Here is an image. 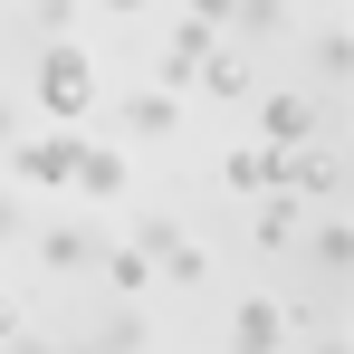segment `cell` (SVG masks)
Listing matches in <instances>:
<instances>
[{
    "label": "cell",
    "mask_w": 354,
    "mask_h": 354,
    "mask_svg": "<svg viewBox=\"0 0 354 354\" xmlns=\"http://www.w3.org/2000/svg\"><path fill=\"white\" fill-rule=\"evenodd\" d=\"M192 19H201V29H221V19H230V0H192Z\"/></svg>",
    "instance_id": "obj_17"
},
{
    "label": "cell",
    "mask_w": 354,
    "mask_h": 354,
    "mask_svg": "<svg viewBox=\"0 0 354 354\" xmlns=\"http://www.w3.org/2000/svg\"><path fill=\"white\" fill-rule=\"evenodd\" d=\"M201 86H211L221 106H239V96H259V58H249V48H211V58H201Z\"/></svg>",
    "instance_id": "obj_10"
},
{
    "label": "cell",
    "mask_w": 354,
    "mask_h": 354,
    "mask_svg": "<svg viewBox=\"0 0 354 354\" xmlns=\"http://www.w3.org/2000/svg\"><path fill=\"white\" fill-rule=\"evenodd\" d=\"M297 249L316 259V278H345V259H354V239H345V221H316V230H297Z\"/></svg>",
    "instance_id": "obj_11"
},
{
    "label": "cell",
    "mask_w": 354,
    "mask_h": 354,
    "mask_svg": "<svg viewBox=\"0 0 354 354\" xmlns=\"http://www.w3.org/2000/svg\"><path fill=\"white\" fill-rule=\"evenodd\" d=\"M39 106L77 134V115L96 106V58H86V48H67V39H48V48H39Z\"/></svg>",
    "instance_id": "obj_1"
},
{
    "label": "cell",
    "mask_w": 354,
    "mask_h": 354,
    "mask_svg": "<svg viewBox=\"0 0 354 354\" xmlns=\"http://www.w3.org/2000/svg\"><path fill=\"white\" fill-rule=\"evenodd\" d=\"M124 134H144V144L182 134V96H163V86H134V96H124Z\"/></svg>",
    "instance_id": "obj_6"
},
{
    "label": "cell",
    "mask_w": 354,
    "mask_h": 354,
    "mask_svg": "<svg viewBox=\"0 0 354 354\" xmlns=\"http://www.w3.org/2000/svg\"><path fill=\"white\" fill-rule=\"evenodd\" d=\"M259 134H268V153H297V144H316V96H306V86H278V96H259Z\"/></svg>",
    "instance_id": "obj_3"
},
{
    "label": "cell",
    "mask_w": 354,
    "mask_h": 354,
    "mask_svg": "<svg viewBox=\"0 0 354 354\" xmlns=\"http://www.w3.org/2000/svg\"><path fill=\"white\" fill-rule=\"evenodd\" d=\"M10 335H19V306H10V297H0V345H10Z\"/></svg>",
    "instance_id": "obj_19"
},
{
    "label": "cell",
    "mask_w": 354,
    "mask_h": 354,
    "mask_svg": "<svg viewBox=\"0 0 354 354\" xmlns=\"http://www.w3.org/2000/svg\"><path fill=\"white\" fill-rule=\"evenodd\" d=\"M297 230H306V211L268 192V211H259V239H268V249H297Z\"/></svg>",
    "instance_id": "obj_13"
},
{
    "label": "cell",
    "mask_w": 354,
    "mask_h": 354,
    "mask_svg": "<svg viewBox=\"0 0 354 354\" xmlns=\"http://www.w3.org/2000/svg\"><path fill=\"white\" fill-rule=\"evenodd\" d=\"M211 48H221V39H211L201 19H173V39H163V96H173L182 77H201V58H211Z\"/></svg>",
    "instance_id": "obj_8"
},
{
    "label": "cell",
    "mask_w": 354,
    "mask_h": 354,
    "mask_svg": "<svg viewBox=\"0 0 354 354\" xmlns=\"http://www.w3.org/2000/svg\"><path fill=\"white\" fill-rule=\"evenodd\" d=\"M335 192H345V163H335L326 144L278 153V201H297V211H306V201H335Z\"/></svg>",
    "instance_id": "obj_2"
},
{
    "label": "cell",
    "mask_w": 354,
    "mask_h": 354,
    "mask_svg": "<svg viewBox=\"0 0 354 354\" xmlns=\"http://www.w3.org/2000/svg\"><path fill=\"white\" fill-rule=\"evenodd\" d=\"M0 354H58V345H48V335H10Z\"/></svg>",
    "instance_id": "obj_18"
},
{
    "label": "cell",
    "mask_w": 354,
    "mask_h": 354,
    "mask_svg": "<svg viewBox=\"0 0 354 354\" xmlns=\"http://www.w3.org/2000/svg\"><path fill=\"white\" fill-rule=\"evenodd\" d=\"M230 19L249 39H278V29H288V0H230Z\"/></svg>",
    "instance_id": "obj_14"
},
{
    "label": "cell",
    "mask_w": 354,
    "mask_h": 354,
    "mask_svg": "<svg viewBox=\"0 0 354 354\" xmlns=\"http://www.w3.org/2000/svg\"><path fill=\"white\" fill-rule=\"evenodd\" d=\"M96 259H106V230H86V221H77V230H48V239H39V268H58V278L96 268Z\"/></svg>",
    "instance_id": "obj_9"
},
{
    "label": "cell",
    "mask_w": 354,
    "mask_h": 354,
    "mask_svg": "<svg viewBox=\"0 0 354 354\" xmlns=\"http://www.w3.org/2000/svg\"><path fill=\"white\" fill-rule=\"evenodd\" d=\"M10 230H19V201H10V192H0V239H10Z\"/></svg>",
    "instance_id": "obj_20"
},
{
    "label": "cell",
    "mask_w": 354,
    "mask_h": 354,
    "mask_svg": "<svg viewBox=\"0 0 354 354\" xmlns=\"http://www.w3.org/2000/svg\"><path fill=\"white\" fill-rule=\"evenodd\" d=\"M106 278H115L124 297H144L153 288V259H144V249H106Z\"/></svg>",
    "instance_id": "obj_16"
},
{
    "label": "cell",
    "mask_w": 354,
    "mask_h": 354,
    "mask_svg": "<svg viewBox=\"0 0 354 354\" xmlns=\"http://www.w3.org/2000/svg\"><path fill=\"white\" fill-rule=\"evenodd\" d=\"M221 182H230V192H278V153H268V144H239L230 163H221Z\"/></svg>",
    "instance_id": "obj_12"
},
{
    "label": "cell",
    "mask_w": 354,
    "mask_h": 354,
    "mask_svg": "<svg viewBox=\"0 0 354 354\" xmlns=\"http://www.w3.org/2000/svg\"><path fill=\"white\" fill-rule=\"evenodd\" d=\"M10 163H19L29 182H48V192H67V173H77V134H19Z\"/></svg>",
    "instance_id": "obj_4"
},
{
    "label": "cell",
    "mask_w": 354,
    "mask_h": 354,
    "mask_svg": "<svg viewBox=\"0 0 354 354\" xmlns=\"http://www.w3.org/2000/svg\"><path fill=\"white\" fill-rule=\"evenodd\" d=\"M106 10H144V0H106Z\"/></svg>",
    "instance_id": "obj_21"
},
{
    "label": "cell",
    "mask_w": 354,
    "mask_h": 354,
    "mask_svg": "<svg viewBox=\"0 0 354 354\" xmlns=\"http://www.w3.org/2000/svg\"><path fill=\"white\" fill-rule=\"evenodd\" d=\"M67 192L115 201V192H124V153H115V144H77V173H67Z\"/></svg>",
    "instance_id": "obj_7"
},
{
    "label": "cell",
    "mask_w": 354,
    "mask_h": 354,
    "mask_svg": "<svg viewBox=\"0 0 354 354\" xmlns=\"http://www.w3.org/2000/svg\"><path fill=\"white\" fill-rule=\"evenodd\" d=\"M288 326H297V316L278 306V297H249V306L230 316V354H278V345H288Z\"/></svg>",
    "instance_id": "obj_5"
},
{
    "label": "cell",
    "mask_w": 354,
    "mask_h": 354,
    "mask_svg": "<svg viewBox=\"0 0 354 354\" xmlns=\"http://www.w3.org/2000/svg\"><path fill=\"white\" fill-rule=\"evenodd\" d=\"M153 268H163L173 288H201V278H211V249H192V239H182V249H163Z\"/></svg>",
    "instance_id": "obj_15"
}]
</instances>
